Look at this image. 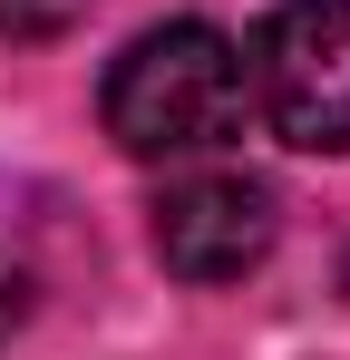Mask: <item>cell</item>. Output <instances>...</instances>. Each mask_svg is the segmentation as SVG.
Instances as JSON below:
<instances>
[{"mask_svg":"<svg viewBox=\"0 0 350 360\" xmlns=\"http://www.w3.org/2000/svg\"><path fill=\"white\" fill-rule=\"evenodd\" d=\"M243 49H233L214 20H166V30H136L98 78V127H108L127 156H214L224 136H243Z\"/></svg>","mask_w":350,"mask_h":360,"instance_id":"1","label":"cell"},{"mask_svg":"<svg viewBox=\"0 0 350 360\" xmlns=\"http://www.w3.org/2000/svg\"><path fill=\"white\" fill-rule=\"evenodd\" d=\"M243 88L263 127L302 156H350V0H283L263 10Z\"/></svg>","mask_w":350,"mask_h":360,"instance_id":"2","label":"cell"},{"mask_svg":"<svg viewBox=\"0 0 350 360\" xmlns=\"http://www.w3.org/2000/svg\"><path fill=\"white\" fill-rule=\"evenodd\" d=\"M156 263H166L175 283H195V292H214V283H243L273 234H283V195L263 176H243V166H205V176H175L156 195Z\"/></svg>","mask_w":350,"mask_h":360,"instance_id":"3","label":"cell"},{"mask_svg":"<svg viewBox=\"0 0 350 360\" xmlns=\"http://www.w3.org/2000/svg\"><path fill=\"white\" fill-rule=\"evenodd\" d=\"M88 10H98V0H0V39L39 49V39H68Z\"/></svg>","mask_w":350,"mask_h":360,"instance_id":"4","label":"cell"},{"mask_svg":"<svg viewBox=\"0 0 350 360\" xmlns=\"http://www.w3.org/2000/svg\"><path fill=\"white\" fill-rule=\"evenodd\" d=\"M30 311H39V263H30L20 224H0V341H10Z\"/></svg>","mask_w":350,"mask_h":360,"instance_id":"5","label":"cell"}]
</instances>
